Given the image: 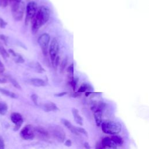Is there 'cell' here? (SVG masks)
Returning a JSON list of instances; mask_svg holds the SVG:
<instances>
[{"mask_svg":"<svg viewBox=\"0 0 149 149\" xmlns=\"http://www.w3.org/2000/svg\"><path fill=\"white\" fill-rule=\"evenodd\" d=\"M9 80L15 87H16V88H18V89H21V87H20V84L18 83V82L15 79L10 77H9Z\"/></svg>","mask_w":149,"mask_h":149,"instance_id":"cell-24","label":"cell"},{"mask_svg":"<svg viewBox=\"0 0 149 149\" xmlns=\"http://www.w3.org/2000/svg\"><path fill=\"white\" fill-rule=\"evenodd\" d=\"M20 135L21 137L26 140H32L35 136L34 127L32 125H26L20 131Z\"/></svg>","mask_w":149,"mask_h":149,"instance_id":"cell-6","label":"cell"},{"mask_svg":"<svg viewBox=\"0 0 149 149\" xmlns=\"http://www.w3.org/2000/svg\"><path fill=\"white\" fill-rule=\"evenodd\" d=\"M37 41L43 54L46 55L47 54V49L50 41V36L48 33H43L39 36Z\"/></svg>","mask_w":149,"mask_h":149,"instance_id":"cell-5","label":"cell"},{"mask_svg":"<svg viewBox=\"0 0 149 149\" xmlns=\"http://www.w3.org/2000/svg\"><path fill=\"white\" fill-rule=\"evenodd\" d=\"M80 95H81V93L77 92V93H73V94H72L71 95H72L73 97H79Z\"/></svg>","mask_w":149,"mask_h":149,"instance_id":"cell-38","label":"cell"},{"mask_svg":"<svg viewBox=\"0 0 149 149\" xmlns=\"http://www.w3.org/2000/svg\"><path fill=\"white\" fill-rule=\"evenodd\" d=\"M22 0H11L10 2H14V3H19L20 2H22Z\"/></svg>","mask_w":149,"mask_h":149,"instance_id":"cell-40","label":"cell"},{"mask_svg":"<svg viewBox=\"0 0 149 149\" xmlns=\"http://www.w3.org/2000/svg\"><path fill=\"white\" fill-rule=\"evenodd\" d=\"M66 94H67L66 92H62V93H58V94H55V96H56V97H62V96L66 95Z\"/></svg>","mask_w":149,"mask_h":149,"instance_id":"cell-36","label":"cell"},{"mask_svg":"<svg viewBox=\"0 0 149 149\" xmlns=\"http://www.w3.org/2000/svg\"><path fill=\"white\" fill-rule=\"evenodd\" d=\"M0 92L2 94H4V95H5L8 97H9L10 98H16L17 97V95L15 93H14L13 92H11L10 91L6 90L3 89V88H0Z\"/></svg>","mask_w":149,"mask_h":149,"instance_id":"cell-20","label":"cell"},{"mask_svg":"<svg viewBox=\"0 0 149 149\" xmlns=\"http://www.w3.org/2000/svg\"><path fill=\"white\" fill-rule=\"evenodd\" d=\"M76 130L79 133H81V134L85 135L86 136H87V135H88L87 132L84 129L80 127H76Z\"/></svg>","mask_w":149,"mask_h":149,"instance_id":"cell-25","label":"cell"},{"mask_svg":"<svg viewBox=\"0 0 149 149\" xmlns=\"http://www.w3.org/2000/svg\"><path fill=\"white\" fill-rule=\"evenodd\" d=\"M0 82H1V79H0Z\"/></svg>","mask_w":149,"mask_h":149,"instance_id":"cell-42","label":"cell"},{"mask_svg":"<svg viewBox=\"0 0 149 149\" xmlns=\"http://www.w3.org/2000/svg\"><path fill=\"white\" fill-rule=\"evenodd\" d=\"M103 148H116V145L111 140L110 137H105L101 141Z\"/></svg>","mask_w":149,"mask_h":149,"instance_id":"cell-11","label":"cell"},{"mask_svg":"<svg viewBox=\"0 0 149 149\" xmlns=\"http://www.w3.org/2000/svg\"><path fill=\"white\" fill-rule=\"evenodd\" d=\"M95 149H104L102 146H101V142H98L97 144H96V146H95Z\"/></svg>","mask_w":149,"mask_h":149,"instance_id":"cell-35","label":"cell"},{"mask_svg":"<svg viewBox=\"0 0 149 149\" xmlns=\"http://www.w3.org/2000/svg\"><path fill=\"white\" fill-rule=\"evenodd\" d=\"M5 148V144L3 138L0 136V149H4Z\"/></svg>","mask_w":149,"mask_h":149,"instance_id":"cell-31","label":"cell"},{"mask_svg":"<svg viewBox=\"0 0 149 149\" xmlns=\"http://www.w3.org/2000/svg\"><path fill=\"white\" fill-rule=\"evenodd\" d=\"M5 70V66L0 60V73H3Z\"/></svg>","mask_w":149,"mask_h":149,"instance_id":"cell-32","label":"cell"},{"mask_svg":"<svg viewBox=\"0 0 149 149\" xmlns=\"http://www.w3.org/2000/svg\"><path fill=\"white\" fill-rule=\"evenodd\" d=\"M10 120L15 124V127L13 129L15 131L18 130L23 122L22 116L17 112H13L10 115Z\"/></svg>","mask_w":149,"mask_h":149,"instance_id":"cell-9","label":"cell"},{"mask_svg":"<svg viewBox=\"0 0 149 149\" xmlns=\"http://www.w3.org/2000/svg\"><path fill=\"white\" fill-rule=\"evenodd\" d=\"M59 51V43L56 38H54L49 45V54L52 61V62L54 61L55 58L57 56Z\"/></svg>","mask_w":149,"mask_h":149,"instance_id":"cell-8","label":"cell"},{"mask_svg":"<svg viewBox=\"0 0 149 149\" xmlns=\"http://www.w3.org/2000/svg\"><path fill=\"white\" fill-rule=\"evenodd\" d=\"M50 10L45 6H40L33 19L31 20V29L33 33H36L38 30L45 24L49 20Z\"/></svg>","mask_w":149,"mask_h":149,"instance_id":"cell-1","label":"cell"},{"mask_svg":"<svg viewBox=\"0 0 149 149\" xmlns=\"http://www.w3.org/2000/svg\"><path fill=\"white\" fill-rule=\"evenodd\" d=\"M93 90V88L89 84H82L80 88H79L77 92L79 93H83L87 91H90Z\"/></svg>","mask_w":149,"mask_h":149,"instance_id":"cell-18","label":"cell"},{"mask_svg":"<svg viewBox=\"0 0 149 149\" xmlns=\"http://www.w3.org/2000/svg\"><path fill=\"white\" fill-rule=\"evenodd\" d=\"M59 58L58 56H57L54 59V61L52 62V65L54 66V68H56L59 65Z\"/></svg>","mask_w":149,"mask_h":149,"instance_id":"cell-28","label":"cell"},{"mask_svg":"<svg viewBox=\"0 0 149 149\" xmlns=\"http://www.w3.org/2000/svg\"><path fill=\"white\" fill-rule=\"evenodd\" d=\"M67 62H68V59L66 58L65 59H63V61L62 62L61 65V69L62 70H63V69H65V68L66 67V65H67Z\"/></svg>","mask_w":149,"mask_h":149,"instance_id":"cell-29","label":"cell"},{"mask_svg":"<svg viewBox=\"0 0 149 149\" xmlns=\"http://www.w3.org/2000/svg\"><path fill=\"white\" fill-rule=\"evenodd\" d=\"M37 5L34 1H31L28 3L26 8V19L25 23L26 24L33 19L37 11Z\"/></svg>","mask_w":149,"mask_h":149,"instance_id":"cell-4","label":"cell"},{"mask_svg":"<svg viewBox=\"0 0 149 149\" xmlns=\"http://www.w3.org/2000/svg\"><path fill=\"white\" fill-rule=\"evenodd\" d=\"M61 122L62 123L74 134L76 135H79V133L76 130V127L74 126L71 122H70L68 120L66 119H61Z\"/></svg>","mask_w":149,"mask_h":149,"instance_id":"cell-13","label":"cell"},{"mask_svg":"<svg viewBox=\"0 0 149 149\" xmlns=\"http://www.w3.org/2000/svg\"><path fill=\"white\" fill-rule=\"evenodd\" d=\"M72 114L74 119V121L76 122V123H77L78 125L82 126L83 125V118H81V116L79 115V111L74 108H73L72 109Z\"/></svg>","mask_w":149,"mask_h":149,"instance_id":"cell-14","label":"cell"},{"mask_svg":"<svg viewBox=\"0 0 149 149\" xmlns=\"http://www.w3.org/2000/svg\"><path fill=\"white\" fill-rule=\"evenodd\" d=\"M6 24H7V23L5 22L2 18L0 17V27L2 29H3L5 27Z\"/></svg>","mask_w":149,"mask_h":149,"instance_id":"cell-30","label":"cell"},{"mask_svg":"<svg viewBox=\"0 0 149 149\" xmlns=\"http://www.w3.org/2000/svg\"><path fill=\"white\" fill-rule=\"evenodd\" d=\"M9 52L12 54V55L14 56L15 58V61L16 63H23L24 62V59L22 58V56L19 54H17V53L15 52L12 49H9Z\"/></svg>","mask_w":149,"mask_h":149,"instance_id":"cell-17","label":"cell"},{"mask_svg":"<svg viewBox=\"0 0 149 149\" xmlns=\"http://www.w3.org/2000/svg\"><path fill=\"white\" fill-rule=\"evenodd\" d=\"M8 110V105L4 102H0V114L4 115Z\"/></svg>","mask_w":149,"mask_h":149,"instance_id":"cell-21","label":"cell"},{"mask_svg":"<svg viewBox=\"0 0 149 149\" xmlns=\"http://www.w3.org/2000/svg\"><path fill=\"white\" fill-rule=\"evenodd\" d=\"M34 133L41 139H47L49 137L48 132L44 128L40 126L34 128Z\"/></svg>","mask_w":149,"mask_h":149,"instance_id":"cell-10","label":"cell"},{"mask_svg":"<svg viewBox=\"0 0 149 149\" xmlns=\"http://www.w3.org/2000/svg\"><path fill=\"white\" fill-rule=\"evenodd\" d=\"M24 9L25 6L24 2L22 1L19 3L12 2V13L15 20L20 21L22 19Z\"/></svg>","mask_w":149,"mask_h":149,"instance_id":"cell-3","label":"cell"},{"mask_svg":"<svg viewBox=\"0 0 149 149\" xmlns=\"http://www.w3.org/2000/svg\"><path fill=\"white\" fill-rule=\"evenodd\" d=\"M30 83L31 84L36 87H43L46 85L44 80L38 79V78H33L30 80Z\"/></svg>","mask_w":149,"mask_h":149,"instance_id":"cell-16","label":"cell"},{"mask_svg":"<svg viewBox=\"0 0 149 149\" xmlns=\"http://www.w3.org/2000/svg\"><path fill=\"white\" fill-rule=\"evenodd\" d=\"M31 99L32 101L33 102V103L36 105H38V96H37V95H36V94H33L31 95Z\"/></svg>","mask_w":149,"mask_h":149,"instance_id":"cell-26","label":"cell"},{"mask_svg":"<svg viewBox=\"0 0 149 149\" xmlns=\"http://www.w3.org/2000/svg\"><path fill=\"white\" fill-rule=\"evenodd\" d=\"M34 69L38 73H42L43 72H45V69L41 66V65L38 62L35 63Z\"/></svg>","mask_w":149,"mask_h":149,"instance_id":"cell-23","label":"cell"},{"mask_svg":"<svg viewBox=\"0 0 149 149\" xmlns=\"http://www.w3.org/2000/svg\"><path fill=\"white\" fill-rule=\"evenodd\" d=\"M51 133L57 141L61 143L64 141L66 137V134L63 129L61 127L59 126H55L53 127L51 129Z\"/></svg>","mask_w":149,"mask_h":149,"instance_id":"cell-7","label":"cell"},{"mask_svg":"<svg viewBox=\"0 0 149 149\" xmlns=\"http://www.w3.org/2000/svg\"><path fill=\"white\" fill-rule=\"evenodd\" d=\"M69 83H70V84L71 85L72 87L73 88V90H75L76 84H77V80H76L75 78H73L72 80L69 81Z\"/></svg>","mask_w":149,"mask_h":149,"instance_id":"cell-27","label":"cell"},{"mask_svg":"<svg viewBox=\"0 0 149 149\" xmlns=\"http://www.w3.org/2000/svg\"><path fill=\"white\" fill-rule=\"evenodd\" d=\"M93 112H94V116L96 125L97 126H100L102 123V111L100 109L96 108L94 111H93Z\"/></svg>","mask_w":149,"mask_h":149,"instance_id":"cell-12","label":"cell"},{"mask_svg":"<svg viewBox=\"0 0 149 149\" xmlns=\"http://www.w3.org/2000/svg\"><path fill=\"white\" fill-rule=\"evenodd\" d=\"M8 5V4L4 1V0H0V6L5 8Z\"/></svg>","mask_w":149,"mask_h":149,"instance_id":"cell-33","label":"cell"},{"mask_svg":"<svg viewBox=\"0 0 149 149\" xmlns=\"http://www.w3.org/2000/svg\"><path fill=\"white\" fill-rule=\"evenodd\" d=\"M111 139L116 146L122 144V143H123V140L122 137L120 136L117 135V134L113 135L111 137Z\"/></svg>","mask_w":149,"mask_h":149,"instance_id":"cell-19","label":"cell"},{"mask_svg":"<svg viewBox=\"0 0 149 149\" xmlns=\"http://www.w3.org/2000/svg\"><path fill=\"white\" fill-rule=\"evenodd\" d=\"M4 1H5L7 4H8V3H9V2H10L11 0H4Z\"/></svg>","mask_w":149,"mask_h":149,"instance_id":"cell-41","label":"cell"},{"mask_svg":"<svg viewBox=\"0 0 149 149\" xmlns=\"http://www.w3.org/2000/svg\"><path fill=\"white\" fill-rule=\"evenodd\" d=\"M101 125L104 133L112 135L118 134L122 129L121 124L118 122L105 121L102 122Z\"/></svg>","mask_w":149,"mask_h":149,"instance_id":"cell-2","label":"cell"},{"mask_svg":"<svg viewBox=\"0 0 149 149\" xmlns=\"http://www.w3.org/2000/svg\"><path fill=\"white\" fill-rule=\"evenodd\" d=\"M65 145L66 146H67V147H70V146H72V141H71V140H69V139L65 141Z\"/></svg>","mask_w":149,"mask_h":149,"instance_id":"cell-34","label":"cell"},{"mask_svg":"<svg viewBox=\"0 0 149 149\" xmlns=\"http://www.w3.org/2000/svg\"><path fill=\"white\" fill-rule=\"evenodd\" d=\"M84 147H85L86 149H91V147H90L88 143H87V142H85L84 143Z\"/></svg>","mask_w":149,"mask_h":149,"instance_id":"cell-37","label":"cell"},{"mask_svg":"<svg viewBox=\"0 0 149 149\" xmlns=\"http://www.w3.org/2000/svg\"><path fill=\"white\" fill-rule=\"evenodd\" d=\"M0 54L4 59L8 58L9 56V54L6 51L3 46L1 44H0Z\"/></svg>","mask_w":149,"mask_h":149,"instance_id":"cell-22","label":"cell"},{"mask_svg":"<svg viewBox=\"0 0 149 149\" xmlns=\"http://www.w3.org/2000/svg\"><path fill=\"white\" fill-rule=\"evenodd\" d=\"M43 109L46 112H50V111H56L59 110L58 108L52 102H49L48 103H46L44 105Z\"/></svg>","mask_w":149,"mask_h":149,"instance_id":"cell-15","label":"cell"},{"mask_svg":"<svg viewBox=\"0 0 149 149\" xmlns=\"http://www.w3.org/2000/svg\"><path fill=\"white\" fill-rule=\"evenodd\" d=\"M0 38H1V40H2L3 41H4L5 43H6V37H5V36H4L3 35H0Z\"/></svg>","mask_w":149,"mask_h":149,"instance_id":"cell-39","label":"cell"}]
</instances>
